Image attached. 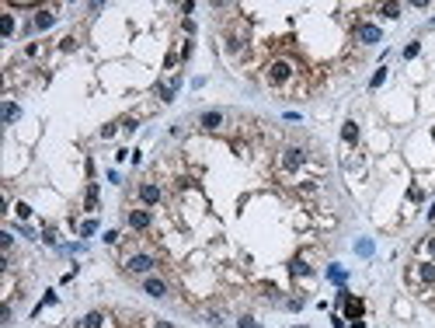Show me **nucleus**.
<instances>
[{
  "mask_svg": "<svg viewBox=\"0 0 435 328\" xmlns=\"http://www.w3.org/2000/svg\"><path fill=\"white\" fill-rule=\"evenodd\" d=\"M289 77H292V63H289V60H275V63L268 67V84L279 87V84H286Z\"/></svg>",
  "mask_w": 435,
  "mask_h": 328,
  "instance_id": "1",
  "label": "nucleus"
},
{
  "mask_svg": "<svg viewBox=\"0 0 435 328\" xmlns=\"http://www.w3.org/2000/svg\"><path fill=\"white\" fill-rule=\"evenodd\" d=\"M153 258L150 255H133L129 262H126V272H133V276H146V272H153Z\"/></svg>",
  "mask_w": 435,
  "mask_h": 328,
  "instance_id": "2",
  "label": "nucleus"
},
{
  "mask_svg": "<svg viewBox=\"0 0 435 328\" xmlns=\"http://www.w3.org/2000/svg\"><path fill=\"white\" fill-rule=\"evenodd\" d=\"M143 293H150V297H167V283L157 279V276H143Z\"/></svg>",
  "mask_w": 435,
  "mask_h": 328,
  "instance_id": "3",
  "label": "nucleus"
},
{
  "mask_svg": "<svg viewBox=\"0 0 435 328\" xmlns=\"http://www.w3.org/2000/svg\"><path fill=\"white\" fill-rule=\"evenodd\" d=\"M303 161H306V150H303V147H286V150H282V164H286V168H299Z\"/></svg>",
  "mask_w": 435,
  "mask_h": 328,
  "instance_id": "4",
  "label": "nucleus"
},
{
  "mask_svg": "<svg viewBox=\"0 0 435 328\" xmlns=\"http://www.w3.org/2000/svg\"><path fill=\"white\" fill-rule=\"evenodd\" d=\"M150 224H153L150 210H133V213H129V227H133V231H146Z\"/></svg>",
  "mask_w": 435,
  "mask_h": 328,
  "instance_id": "5",
  "label": "nucleus"
},
{
  "mask_svg": "<svg viewBox=\"0 0 435 328\" xmlns=\"http://www.w3.org/2000/svg\"><path fill=\"white\" fill-rule=\"evenodd\" d=\"M56 25V14L53 11H39L35 18H32V32H46V28H53Z\"/></svg>",
  "mask_w": 435,
  "mask_h": 328,
  "instance_id": "6",
  "label": "nucleus"
},
{
  "mask_svg": "<svg viewBox=\"0 0 435 328\" xmlns=\"http://www.w3.org/2000/svg\"><path fill=\"white\" fill-rule=\"evenodd\" d=\"M223 122H226V119H223V112H202V115H199V126H202V129H209V133H213V129H219Z\"/></svg>",
  "mask_w": 435,
  "mask_h": 328,
  "instance_id": "7",
  "label": "nucleus"
},
{
  "mask_svg": "<svg viewBox=\"0 0 435 328\" xmlns=\"http://www.w3.org/2000/svg\"><path fill=\"white\" fill-rule=\"evenodd\" d=\"M359 39H362L365 46H372V42H379V39H383V32H379L376 25H359Z\"/></svg>",
  "mask_w": 435,
  "mask_h": 328,
  "instance_id": "8",
  "label": "nucleus"
},
{
  "mask_svg": "<svg viewBox=\"0 0 435 328\" xmlns=\"http://www.w3.org/2000/svg\"><path fill=\"white\" fill-rule=\"evenodd\" d=\"M341 300H345V314H348V318H362V300L348 297L345 290H341Z\"/></svg>",
  "mask_w": 435,
  "mask_h": 328,
  "instance_id": "9",
  "label": "nucleus"
},
{
  "mask_svg": "<svg viewBox=\"0 0 435 328\" xmlns=\"http://www.w3.org/2000/svg\"><path fill=\"white\" fill-rule=\"evenodd\" d=\"M140 199H143L146 206H153V203L160 199V189H157V185H140Z\"/></svg>",
  "mask_w": 435,
  "mask_h": 328,
  "instance_id": "10",
  "label": "nucleus"
},
{
  "mask_svg": "<svg viewBox=\"0 0 435 328\" xmlns=\"http://www.w3.org/2000/svg\"><path fill=\"white\" fill-rule=\"evenodd\" d=\"M327 279H331V283H338V286H345V279H348L345 265H327Z\"/></svg>",
  "mask_w": 435,
  "mask_h": 328,
  "instance_id": "11",
  "label": "nucleus"
},
{
  "mask_svg": "<svg viewBox=\"0 0 435 328\" xmlns=\"http://www.w3.org/2000/svg\"><path fill=\"white\" fill-rule=\"evenodd\" d=\"M18 115H21V108H18L14 101H7V105H4V126H11V122H18Z\"/></svg>",
  "mask_w": 435,
  "mask_h": 328,
  "instance_id": "12",
  "label": "nucleus"
},
{
  "mask_svg": "<svg viewBox=\"0 0 435 328\" xmlns=\"http://www.w3.org/2000/svg\"><path fill=\"white\" fill-rule=\"evenodd\" d=\"M341 136H345V143H355V140H359V126L348 119V122L341 126Z\"/></svg>",
  "mask_w": 435,
  "mask_h": 328,
  "instance_id": "13",
  "label": "nucleus"
},
{
  "mask_svg": "<svg viewBox=\"0 0 435 328\" xmlns=\"http://www.w3.org/2000/svg\"><path fill=\"white\" fill-rule=\"evenodd\" d=\"M101 321H105V314H101V311H91V314H84V328H101Z\"/></svg>",
  "mask_w": 435,
  "mask_h": 328,
  "instance_id": "14",
  "label": "nucleus"
},
{
  "mask_svg": "<svg viewBox=\"0 0 435 328\" xmlns=\"http://www.w3.org/2000/svg\"><path fill=\"white\" fill-rule=\"evenodd\" d=\"M0 35H4V39H11V35H14V18H11V14H4V18H0Z\"/></svg>",
  "mask_w": 435,
  "mask_h": 328,
  "instance_id": "15",
  "label": "nucleus"
},
{
  "mask_svg": "<svg viewBox=\"0 0 435 328\" xmlns=\"http://www.w3.org/2000/svg\"><path fill=\"white\" fill-rule=\"evenodd\" d=\"M355 255H362V258H369V255H372V241H369V238H362V241H355Z\"/></svg>",
  "mask_w": 435,
  "mask_h": 328,
  "instance_id": "16",
  "label": "nucleus"
},
{
  "mask_svg": "<svg viewBox=\"0 0 435 328\" xmlns=\"http://www.w3.org/2000/svg\"><path fill=\"white\" fill-rule=\"evenodd\" d=\"M418 276H421L425 283H435V265H432V262H425V265L418 269Z\"/></svg>",
  "mask_w": 435,
  "mask_h": 328,
  "instance_id": "17",
  "label": "nucleus"
},
{
  "mask_svg": "<svg viewBox=\"0 0 435 328\" xmlns=\"http://www.w3.org/2000/svg\"><path fill=\"white\" fill-rule=\"evenodd\" d=\"M289 269H292V276H310V265H306L303 258H296V262H292Z\"/></svg>",
  "mask_w": 435,
  "mask_h": 328,
  "instance_id": "18",
  "label": "nucleus"
},
{
  "mask_svg": "<svg viewBox=\"0 0 435 328\" xmlns=\"http://www.w3.org/2000/svg\"><path fill=\"white\" fill-rule=\"evenodd\" d=\"M84 206H87V210H94V206H98V189H94V185L87 189V196H84Z\"/></svg>",
  "mask_w": 435,
  "mask_h": 328,
  "instance_id": "19",
  "label": "nucleus"
},
{
  "mask_svg": "<svg viewBox=\"0 0 435 328\" xmlns=\"http://www.w3.org/2000/svg\"><path fill=\"white\" fill-rule=\"evenodd\" d=\"M237 325H240V328H261V325H258V318H251V314H240Z\"/></svg>",
  "mask_w": 435,
  "mask_h": 328,
  "instance_id": "20",
  "label": "nucleus"
},
{
  "mask_svg": "<svg viewBox=\"0 0 435 328\" xmlns=\"http://www.w3.org/2000/svg\"><path fill=\"white\" fill-rule=\"evenodd\" d=\"M202 318H206V321H209V325H216V328H223V314H219V311H206V314H202Z\"/></svg>",
  "mask_w": 435,
  "mask_h": 328,
  "instance_id": "21",
  "label": "nucleus"
},
{
  "mask_svg": "<svg viewBox=\"0 0 435 328\" xmlns=\"http://www.w3.org/2000/svg\"><path fill=\"white\" fill-rule=\"evenodd\" d=\"M379 11H383V14H386V18H400V7H397V4H383V7H379Z\"/></svg>",
  "mask_w": 435,
  "mask_h": 328,
  "instance_id": "22",
  "label": "nucleus"
},
{
  "mask_svg": "<svg viewBox=\"0 0 435 328\" xmlns=\"http://www.w3.org/2000/svg\"><path fill=\"white\" fill-rule=\"evenodd\" d=\"M14 213H18L21 220H28V217H32V206H28V203H18V206H14Z\"/></svg>",
  "mask_w": 435,
  "mask_h": 328,
  "instance_id": "23",
  "label": "nucleus"
},
{
  "mask_svg": "<svg viewBox=\"0 0 435 328\" xmlns=\"http://www.w3.org/2000/svg\"><path fill=\"white\" fill-rule=\"evenodd\" d=\"M386 81V70H383V67H379V70H376V74H372V81H369V87H379V84Z\"/></svg>",
  "mask_w": 435,
  "mask_h": 328,
  "instance_id": "24",
  "label": "nucleus"
},
{
  "mask_svg": "<svg viewBox=\"0 0 435 328\" xmlns=\"http://www.w3.org/2000/svg\"><path fill=\"white\" fill-rule=\"evenodd\" d=\"M418 49H421V42H407V49H404V56H407V60H414V56H418Z\"/></svg>",
  "mask_w": 435,
  "mask_h": 328,
  "instance_id": "25",
  "label": "nucleus"
},
{
  "mask_svg": "<svg viewBox=\"0 0 435 328\" xmlns=\"http://www.w3.org/2000/svg\"><path fill=\"white\" fill-rule=\"evenodd\" d=\"M60 49H63V53H73V49H77V39H63Z\"/></svg>",
  "mask_w": 435,
  "mask_h": 328,
  "instance_id": "26",
  "label": "nucleus"
},
{
  "mask_svg": "<svg viewBox=\"0 0 435 328\" xmlns=\"http://www.w3.org/2000/svg\"><path fill=\"white\" fill-rule=\"evenodd\" d=\"M94 231H98V224H94V220H87V224L80 227V234H84V238H87V234H94Z\"/></svg>",
  "mask_w": 435,
  "mask_h": 328,
  "instance_id": "27",
  "label": "nucleus"
},
{
  "mask_svg": "<svg viewBox=\"0 0 435 328\" xmlns=\"http://www.w3.org/2000/svg\"><path fill=\"white\" fill-rule=\"evenodd\" d=\"M42 241H46V245H56V231H53V227H46V234H42Z\"/></svg>",
  "mask_w": 435,
  "mask_h": 328,
  "instance_id": "28",
  "label": "nucleus"
},
{
  "mask_svg": "<svg viewBox=\"0 0 435 328\" xmlns=\"http://www.w3.org/2000/svg\"><path fill=\"white\" fill-rule=\"evenodd\" d=\"M181 28H185L188 35H195V21H192V18H185V21H181Z\"/></svg>",
  "mask_w": 435,
  "mask_h": 328,
  "instance_id": "29",
  "label": "nucleus"
},
{
  "mask_svg": "<svg viewBox=\"0 0 435 328\" xmlns=\"http://www.w3.org/2000/svg\"><path fill=\"white\" fill-rule=\"evenodd\" d=\"M0 248H4V251H11V234H7V231L0 234Z\"/></svg>",
  "mask_w": 435,
  "mask_h": 328,
  "instance_id": "30",
  "label": "nucleus"
},
{
  "mask_svg": "<svg viewBox=\"0 0 435 328\" xmlns=\"http://www.w3.org/2000/svg\"><path fill=\"white\" fill-rule=\"evenodd\" d=\"M153 328H174V325H171V321H157Z\"/></svg>",
  "mask_w": 435,
  "mask_h": 328,
  "instance_id": "31",
  "label": "nucleus"
},
{
  "mask_svg": "<svg viewBox=\"0 0 435 328\" xmlns=\"http://www.w3.org/2000/svg\"><path fill=\"white\" fill-rule=\"evenodd\" d=\"M428 251H432V255H435V238H432V241H428Z\"/></svg>",
  "mask_w": 435,
  "mask_h": 328,
  "instance_id": "32",
  "label": "nucleus"
},
{
  "mask_svg": "<svg viewBox=\"0 0 435 328\" xmlns=\"http://www.w3.org/2000/svg\"><path fill=\"white\" fill-rule=\"evenodd\" d=\"M296 328H303V325H296Z\"/></svg>",
  "mask_w": 435,
  "mask_h": 328,
  "instance_id": "33",
  "label": "nucleus"
}]
</instances>
